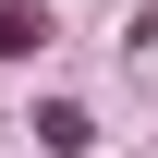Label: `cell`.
I'll return each mask as SVG.
<instances>
[{"mask_svg": "<svg viewBox=\"0 0 158 158\" xmlns=\"http://www.w3.org/2000/svg\"><path fill=\"white\" fill-rule=\"evenodd\" d=\"M37 134H49V158H85V146H98V122L61 98V110H37Z\"/></svg>", "mask_w": 158, "mask_h": 158, "instance_id": "6da1fadb", "label": "cell"}, {"mask_svg": "<svg viewBox=\"0 0 158 158\" xmlns=\"http://www.w3.org/2000/svg\"><path fill=\"white\" fill-rule=\"evenodd\" d=\"M37 37H49V12H37V0H0V61H24Z\"/></svg>", "mask_w": 158, "mask_h": 158, "instance_id": "7a4b0ae2", "label": "cell"}]
</instances>
